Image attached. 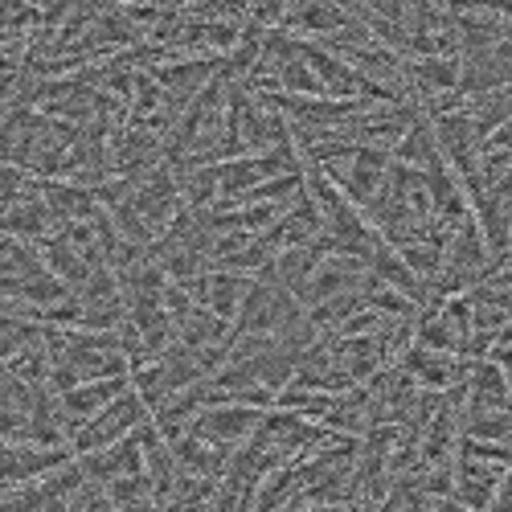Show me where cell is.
<instances>
[{
    "label": "cell",
    "mask_w": 512,
    "mask_h": 512,
    "mask_svg": "<svg viewBox=\"0 0 512 512\" xmlns=\"http://www.w3.org/2000/svg\"><path fill=\"white\" fill-rule=\"evenodd\" d=\"M144 422H148V406H144V398L132 386H127L115 402H107L95 418H87V422L78 426V431L70 435V447L78 455H91L99 447H111V443H119L127 435H136Z\"/></svg>",
    "instance_id": "6da1fadb"
}]
</instances>
